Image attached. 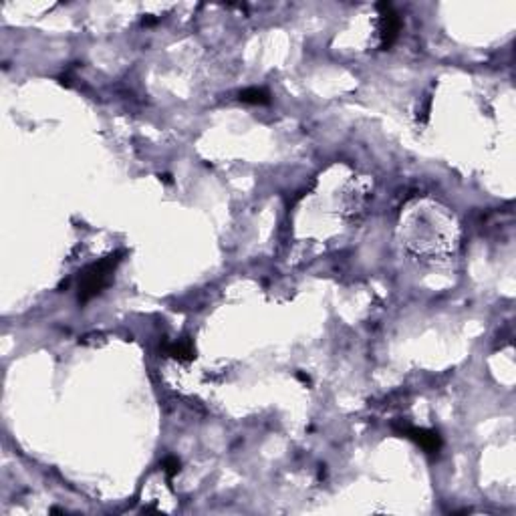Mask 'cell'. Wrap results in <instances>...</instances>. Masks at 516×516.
Listing matches in <instances>:
<instances>
[{"label":"cell","mask_w":516,"mask_h":516,"mask_svg":"<svg viewBox=\"0 0 516 516\" xmlns=\"http://www.w3.org/2000/svg\"><path fill=\"white\" fill-rule=\"evenodd\" d=\"M166 353L170 355V357H174V359H178V361H194L196 359V349H194V345L190 343V341H176V343H170V345H166Z\"/></svg>","instance_id":"cell-4"},{"label":"cell","mask_w":516,"mask_h":516,"mask_svg":"<svg viewBox=\"0 0 516 516\" xmlns=\"http://www.w3.org/2000/svg\"><path fill=\"white\" fill-rule=\"evenodd\" d=\"M161 468H163V472H166V476H168V480H172L174 476H178V472H180V460L176 458V456H168V458H163V462H161Z\"/></svg>","instance_id":"cell-6"},{"label":"cell","mask_w":516,"mask_h":516,"mask_svg":"<svg viewBox=\"0 0 516 516\" xmlns=\"http://www.w3.org/2000/svg\"><path fill=\"white\" fill-rule=\"evenodd\" d=\"M123 252H113L107 257L99 258L97 262L89 264L79 279V292L77 299L81 305L89 303L91 299H95L97 295H101L105 288L113 281V272L117 268V264L121 262Z\"/></svg>","instance_id":"cell-1"},{"label":"cell","mask_w":516,"mask_h":516,"mask_svg":"<svg viewBox=\"0 0 516 516\" xmlns=\"http://www.w3.org/2000/svg\"><path fill=\"white\" fill-rule=\"evenodd\" d=\"M240 101L248 105H268L270 103V95L266 89H258V87H250V89H244L240 93Z\"/></svg>","instance_id":"cell-5"},{"label":"cell","mask_w":516,"mask_h":516,"mask_svg":"<svg viewBox=\"0 0 516 516\" xmlns=\"http://www.w3.org/2000/svg\"><path fill=\"white\" fill-rule=\"evenodd\" d=\"M406 438L413 439L421 450H426L428 454H436L441 448V438H439L438 432L434 430H424V428H410V426H404L399 430Z\"/></svg>","instance_id":"cell-3"},{"label":"cell","mask_w":516,"mask_h":516,"mask_svg":"<svg viewBox=\"0 0 516 516\" xmlns=\"http://www.w3.org/2000/svg\"><path fill=\"white\" fill-rule=\"evenodd\" d=\"M379 10V39H381V49H389L401 30V19L395 12V8L389 2H379L377 4Z\"/></svg>","instance_id":"cell-2"}]
</instances>
